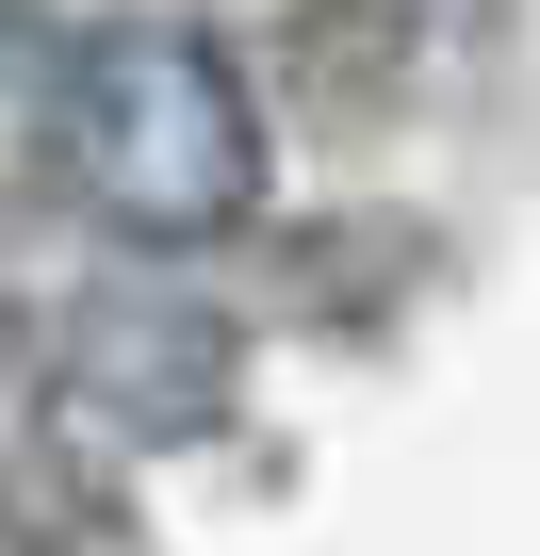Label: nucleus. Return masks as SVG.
<instances>
[{
  "label": "nucleus",
  "instance_id": "obj_1",
  "mask_svg": "<svg viewBox=\"0 0 540 556\" xmlns=\"http://www.w3.org/2000/svg\"><path fill=\"white\" fill-rule=\"evenodd\" d=\"M50 148H66L83 213L131 229V245H213V229L262 213V99H246L229 50L180 34V17L83 34V50H66V99H50Z\"/></svg>",
  "mask_w": 540,
  "mask_h": 556
}]
</instances>
